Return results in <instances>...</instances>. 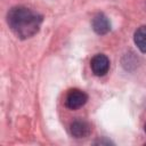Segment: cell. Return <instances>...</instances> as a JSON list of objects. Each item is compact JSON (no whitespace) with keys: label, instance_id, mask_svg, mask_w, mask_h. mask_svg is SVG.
<instances>
[{"label":"cell","instance_id":"1","mask_svg":"<svg viewBox=\"0 0 146 146\" xmlns=\"http://www.w3.org/2000/svg\"><path fill=\"white\" fill-rule=\"evenodd\" d=\"M42 19V15L23 6L13 7L7 14L8 26L19 39H29L36 34Z\"/></svg>","mask_w":146,"mask_h":146},{"label":"cell","instance_id":"6","mask_svg":"<svg viewBox=\"0 0 146 146\" xmlns=\"http://www.w3.org/2000/svg\"><path fill=\"white\" fill-rule=\"evenodd\" d=\"M133 41L141 52H146V25L137 29L133 35Z\"/></svg>","mask_w":146,"mask_h":146},{"label":"cell","instance_id":"7","mask_svg":"<svg viewBox=\"0 0 146 146\" xmlns=\"http://www.w3.org/2000/svg\"><path fill=\"white\" fill-rule=\"evenodd\" d=\"M144 130H145V132H146V124H145V127H144Z\"/></svg>","mask_w":146,"mask_h":146},{"label":"cell","instance_id":"3","mask_svg":"<svg viewBox=\"0 0 146 146\" xmlns=\"http://www.w3.org/2000/svg\"><path fill=\"white\" fill-rule=\"evenodd\" d=\"M91 71L97 76H104L110 70V59L104 54H97L90 62Z\"/></svg>","mask_w":146,"mask_h":146},{"label":"cell","instance_id":"2","mask_svg":"<svg viewBox=\"0 0 146 146\" xmlns=\"http://www.w3.org/2000/svg\"><path fill=\"white\" fill-rule=\"evenodd\" d=\"M88 100V96L80 89H71L65 98V105L70 110H78L82 107Z\"/></svg>","mask_w":146,"mask_h":146},{"label":"cell","instance_id":"4","mask_svg":"<svg viewBox=\"0 0 146 146\" xmlns=\"http://www.w3.org/2000/svg\"><path fill=\"white\" fill-rule=\"evenodd\" d=\"M70 131H71V135L74 137V138H86L90 135L91 132V127L90 124L84 121V120H75L71 123L70 125Z\"/></svg>","mask_w":146,"mask_h":146},{"label":"cell","instance_id":"5","mask_svg":"<svg viewBox=\"0 0 146 146\" xmlns=\"http://www.w3.org/2000/svg\"><path fill=\"white\" fill-rule=\"evenodd\" d=\"M91 26H92V30L97 33V34H106L107 32H110L111 30V22L108 21V18L99 13L97 14L94 18H92V22H91Z\"/></svg>","mask_w":146,"mask_h":146}]
</instances>
